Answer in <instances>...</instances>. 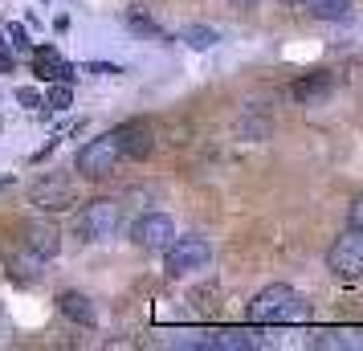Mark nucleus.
I'll list each match as a JSON object with an SVG mask.
<instances>
[{"label": "nucleus", "mask_w": 363, "mask_h": 351, "mask_svg": "<svg viewBox=\"0 0 363 351\" xmlns=\"http://www.w3.org/2000/svg\"><path fill=\"white\" fill-rule=\"evenodd\" d=\"M311 315V306H306V299L298 294L294 286H265L262 294H253V302H249V318L253 323H302V318Z\"/></svg>", "instance_id": "nucleus-1"}, {"label": "nucleus", "mask_w": 363, "mask_h": 351, "mask_svg": "<svg viewBox=\"0 0 363 351\" xmlns=\"http://www.w3.org/2000/svg\"><path fill=\"white\" fill-rule=\"evenodd\" d=\"M118 225H123V204L111 201V196H99V201H90L82 208V217H78V237H82V241H106V237L118 233Z\"/></svg>", "instance_id": "nucleus-2"}, {"label": "nucleus", "mask_w": 363, "mask_h": 351, "mask_svg": "<svg viewBox=\"0 0 363 351\" xmlns=\"http://www.w3.org/2000/svg\"><path fill=\"white\" fill-rule=\"evenodd\" d=\"M213 262V245L204 237H172V245L164 250V266L172 278H184V274H196Z\"/></svg>", "instance_id": "nucleus-3"}, {"label": "nucleus", "mask_w": 363, "mask_h": 351, "mask_svg": "<svg viewBox=\"0 0 363 351\" xmlns=\"http://www.w3.org/2000/svg\"><path fill=\"white\" fill-rule=\"evenodd\" d=\"M327 269L335 282H359L363 278V233H343L327 250Z\"/></svg>", "instance_id": "nucleus-4"}, {"label": "nucleus", "mask_w": 363, "mask_h": 351, "mask_svg": "<svg viewBox=\"0 0 363 351\" xmlns=\"http://www.w3.org/2000/svg\"><path fill=\"white\" fill-rule=\"evenodd\" d=\"M118 160H123V151H118V139H115V131H111V135L90 139V143L78 151L74 167H78L82 176H90V180H102V176H111V172H115Z\"/></svg>", "instance_id": "nucleus-5"}, {"label": "nucleus", "mask_w": 363, "mask_h": 351, "mask_svg": "<svg viewBox=\"0 0 363 351\" xmlns=\"http://www.w3.org/2000/svg\"><path fill=\"white\" fill-rule=\"evenodd\" d=\"M29 201H33V208H41V213H66L69 204H74V188H69L66 176H41V180H33V188H29Z\"/></svg>", "instance_id": "nucleus-6"}, {"label": "nucleus", "mask_w": 363, "mask_h": 351, "mask_svg": "<svg viewBox=\"0 0 363 351\" xmlns=\"http://www.w3.org/2000/svg\"><path fill=\"white\" fill-rule=\"evenodd\" d=\"M172 237H176V225L167 213H147V217H139L131 225V241L139 250H160L164 253L172 245Z\"/></svg>", "instance_id": "nucleus-7"}, {"label": "nucleus", "mask_w": 363, "mask_h": 351, "mask_svg": "<svg viewBox=\"0 0 363 351\" xmlns=\"http://www.w3.org/2000/svg\"><path fill=\"white\" fill-rule=\"evenodd\" d=\"M115 139H118V151L127 160H147L151 151H155V135H151V127L143 118H131V123L115 127Z\"/></svg>", "instance_id": "nucleus-8"}, {"label": "nucleus", "mask_w": 363, "mask_h": 351, "mask_svg": "<svg viewBox=\"0 0 363 351\" xmlns=\"http://www.w3.org/2000/svg\"><path fill=\"white\" fill-rule=\"evenodd\" d=\"M33 74L45 78V82H69V78H74V66H69L57 50L41 45V50H33Z\"/></svg>", "instance_id": "nucleus-9"}, {"label": "nucleus", "mask_w": 363, "mask_h": 351, "mask_svg": "<svg viewBox=\"0 0 363 351\" xmlns=\"http://www.w3.org/2000/svg\"><path fill=\"white\" fill-rule=\"evenodd\" d=\"M57 311L69 318V323H78V327H94L99 323V311H94V302L78 294V290H62L57 294Z\"/></svg>", "instance_id": "nucleus-10"}, {"label": "nucleus", "mask_w": 363, "mask_h": 351, "mask_svg": "<svg viewBox=\"0 0 363 351\" xmlns=\"http://www.w3.org/2000/svg\"><path fill=\"white\" fill-rule=\"evenodd\" d=\"M196 347H213V351H249L257 347V339L249 331H208L196 339Z\"/></svg>", "instance_id": "nucleus-11"}, {"label": "nucleus", "mask_w": 363, "mask_h": 351, "mask_svg": "<svg viewBox=\"0 0 363 351\" xmlns=\"http://www.w3.org/2000/svg\"><path fill=\"white\" fill-rule=\"evenodd\" d=\"M302 9L318 21H355V0H302Z\"/></svg>", "instance_id": "nucleus-12"}, {"label": "nucleus", "mask_w": 363, "mask_h": 351, "mask_svg": "<svg viewBox=\"0 0 363 351\" xmlns=\"http://www.w3.org/2000/svg\"><path fill=\"white\" fill-rule=\"evenodd\" d=\"M25 245L33 253H41V257H53L57 253V229L53 225H29L25 229Z\"/></svg>", "instance_id": "nucleus-13"}, {"label": "nucleus", "mask_w": 363, "mask_h": 351, "mask_svg": "<svg viewBox=\"0 0 363 351\" xmlns=\"http://www.w3.org/2000/svg\"><path fill=\"white\" fill-rule=\"evenodd\" d=\"M298 102H318L330 94V78L327 74H311V78H302V82H294V90H290Z\"/></svg>", "instance_id": "nucleus-14"}, {"label": "nucleus", "mask_w": 363, "mask_h": 351, "mask_svg": "<svg viewBox=\"0 0 363 351\" xmlns=\"http://www.w3.org/2000/svg\"><path fill=\"white\" fill-rule=\"evenodd\" d=\"M180 41L188 45V50H200V53H204V50H213L220 37H216V29H208V25H188V29L180 33Z\"/></svg>", "instance_id": "nucleus-15"}, {"label": "nucleus", "mask_w": 363, "mask_h": 351, "mask_svg": "<svg viewBox=\"0 0 363 351\" xmlns=\"http://www.w3.org/2000/svg\"><path fill=\"white\" fill-rule=\"evenodd\" d=\"M314 347H363V331H318Z\"/></svg>", "instance_id": "nucleus-16"}, {"label": "nucleus", "mask_w": 363, "mask_h": 351, "mask_svg": "<svg viewBox=\"0 0 363 351\" xmlns=\"http://www.w3.org/2000/svg\"><path fill=\"white\" fill-rule=\"evenodd\" d=\"M41 266H45V257H41V253H33L29 245H25V253H17V257H13V274H17L21 282H25V278H37V274H41Z\"/></svg>", "instance_id": "nucleus-17"}, {"label": "nucleus", "mask_w": 363, "mask_h": 351, "mask_svg": "<svg viewBox=\"0 0 363 351\" xmlns=\"http://www.w3.org/2000/svg\"><path fill=\"white\" fill-rule=\"evenodd\" d=\"M123 21H127V25H131L135 33L160 37V25H155V21H151V13H147V9H143V4H131V9H127V13H123Z\"/></svg>", "instance_id": "nucleus-18"}, {"label": "nucleus", "mask_w": 363, "mask_h": 351, "mask_svg": "<svg viewBox=\"0 0 363 351\" xmlns=\"http://www.w3.org/2000/svg\"><path fill=\"white\" fill-rule=\"evenodd\" d=\"M69 102H74V90H69V82H57V86L50 90V106H53V111H66Z\"/></svg>", "instance_id": "nucleus-19"}, {"label": "nucleus", "mask_w": 363, "mask_h": 351, "mask_svg": "<svg viewBox=\"0 0 363 351\" xmlns=\"http://www.w3.org/2000/svg\"><path fill=\"white\" fill-rule=\"evenodd\" d=\"M347 221H351V229H355V233H363V192L351 201V213H347Z\"/></svg>", "instance_id": "nucleus-20"}, {"label": "nucleus", "mask_w": 363, "mask_h": 351, "mask_svg": "<svg viewBox=\"0 0 363 351\" xmlns=\"http://www.w3.org/2000/svg\"><path fill=\"white\" fill-rule=\"evenodd\" d=\"M9 37H13L17 50H33V41H29V29H25V25H9Z\"/></svg>", "instance_id": "nucleus-21"}, {"label": "nucleus", "mask_w": 363, "mask_h": 351, "mask_svg": "<svg viewBox=\"0 0 363 351\" xmlns=\"http://www.w3.org/2000/svg\"><path fill=\"white\" fill-rule=\"evenodd\" d=\"M17 102H21V106H29V111H33V106H41V94H37L33 86H21V90H17Z\"/></svg>", "instance_id": "nucleus-22"}, {"label": "nucleus", "mask_w": 363, "mask_h": 351, "mask_svg": "<svg viewBox=\"0 0 363 351\" xmlns=\"http://www.w3.org/2000/svg\"><path fill=\"white\" fill-rule=\"evenodd\" d=\"M90 74H118V66H111V62H90Z\"/></svg>", "instance_id": "nucleus-23"}, {"label": "nucleus", "mask_w": 363, "mask_h": 351, "mask_svg": "<svg viewBox=\"0 0 363 351\" xmlns=\"http://www.w3.org/2000/svg\"><path fill=\"white\" fill-rule=\"evenodd\" d=\"M13 66H17V62H13V53H9V50H0V74H9Z\"/></svg>", "instance_id": "nucleus-24"}, {"label": "nucleus", "mask_w": 363, "mask_h": 351, "mask_svg": "<svg viewBox=\"0 0 363 351\" xmlns=\"http://www.w3.org/2000/svg\"><path fill=\"white\" fill-rule=\"evenodd\" d=\"M53 29L57 33H69V17H53Z\"/></svg>", "instance_id": "nucleus-25"}, {"label": "nucleus", "mask_w": 363, "mask_h": 351, "mask_svg": "<svg viewBox=\"0 0 363 351\" xmlns=\"http://www.w3.org/2000/svg\"><path fill=\"white\" fill-rule=\"evenodd\" d=\"M233 4H253V0H233Z\"/></svg>", "instance_id": "nucleus-26"}, {"label": "nucleus", "mask_w": 363, "mask_h": 351, "mask_svg": "<svg viewBox=\"0 0 363 351\" xmlns=\"http://www.w3.org/2000/svg\"><path fill=\"white\" fill-rule=\"evenodd\" d=\"M286 4H302V0H286Z\"/></svg>", "instance_id": "nucleus-27"}]
</instances>
